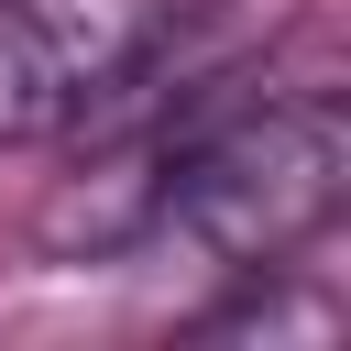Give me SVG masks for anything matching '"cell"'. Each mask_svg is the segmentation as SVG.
Wrapping results in <instances>:
<instances>
[{
  "instance_id": "2",
  "label": "cell",
  "mask_w": 351,
  "mask_h": 351,
  "mask_svg": "<svg viewBox=\"0 0 351 351\" xmlns=\"http://www.w3.org/2000/svg\"><path fill=\"white\" fill-rule=\"evenodd\" d=\"M165 0H0V143H44L165 55Z\"/></svg>"
},
{
  "instance_id": "1",
  "label": "cell",
  "mask_w": 351,
  "mask_h": 351,
  "mask_svg": "<svg viewBox=\"0 0 351 351\" xmlns=\"http://www.w3.org/2000/svg\"><path fill=\"white\" fill-rule=\"evenodd\" d=\"M351 197V121L329 99H263V110H230V121H197L176 154H165V186H154V219L208 252V263H285L296 241H318Z\"/></svg>"
}]
</instances>
